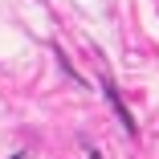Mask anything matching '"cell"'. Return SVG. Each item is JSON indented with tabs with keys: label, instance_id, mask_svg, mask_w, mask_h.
<instances>
[{
	"label": "cell",
	"instance_id": "cell-1",
	"mask_svg": "<svg viewBox=\"0 0 159 159\" xmlns=\"http://www.w3.org/2000/svg\"><path fill=\"white\" fill-rule=\"evenodd\" d=\"M12 159H29V155H12Z\"/></svg>",
	"mask_w": 159,
	"mask_h": 159
}]
</instances>
